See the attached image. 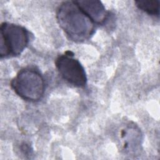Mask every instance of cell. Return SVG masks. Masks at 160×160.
Masks as SVG:
<instances>
[{"mask_svg": "<svg viewBox=\"0 0 160 160\" xmlns=\"http://www.w3.org/2000/svg\"><path fill=\"white\" fill-rule=\"evenodd\" d=\"M56 66L62 78L69 84L78 88L86 85L85 70L79 61L74 58L73 53L67 51L56 59Z\"/></svg>", "mask_w": 160, "mask_h": 160, "instance_id": "4", "label": "cell"}, {"mask_svg": "<svg viewBox=\"0 0 160 160\" xmlns=\"http://www.w3.org/2000/svg\"><path fill=\"white\" fill-rule=\"evenodd\" d=\"M75 2L94 23L102 24L108 20L109 15V12L101 1L96 0H80Z\"/></svg>", "mask_w": 160, "mask_h": 160, "instance_id": "5", "label": "cell"}, {"mask_svg": "<svg viewBox=\"0 0 160 160\" xmlns=\"http://www.w3.org/2000/svg\"><path fill=\"white\" fill-rule=\"evenodd\" d=\"M29 41L26 29L19 25L2 22L0 28V56H16L22 53Z\"/></svg>", "mask_w": 160, "mask_h": 160, "instance_id": "3", "label": "cell"}, {"mask_svg": "<svg viewBox=\"0 0 160 160\" xmlns=\"http://www.w3.org/2000/svg\"><path fill=\"white\" fill-rule=\"evenodd\" d=\"M11 86L19 96L29 101L41 99L45 88L42 75L39 71L31 68L20 70L12 80Z\"/></svg>", "mask_w": 160, "mask_h": 160, "instance_id": "2", "label": "cell"}, {"mask_svg": "<svg viewBox=\"0 0 160 160\" xmlns=\"http://www.w3.org/2000/svg\"><path fill=\"white\" fill-rule=\"evenodd\" d=\"M136 6L142 11L152 16L159 15V1L158 0H140L135 1Z\"/></svg>", "mask_w": 160, "mask_h": 160, "instance_id": "6", "label": "cell"}, {"mask_svg": "<svg viewBox=\"0 0 160 160\" xmlns=\"http://www.w3.org/2000/svg\"><path fill=\"white\" fill-rule=\"evenodd\" d=\"M56 19L69 38L75 42L88 39L94 32V22L75 1L62 2L57 9Z\"/></svg>", "mask_w": 160, "mask_h": 160, "instance_id": "1", "label": "cell"}]
</instances>
